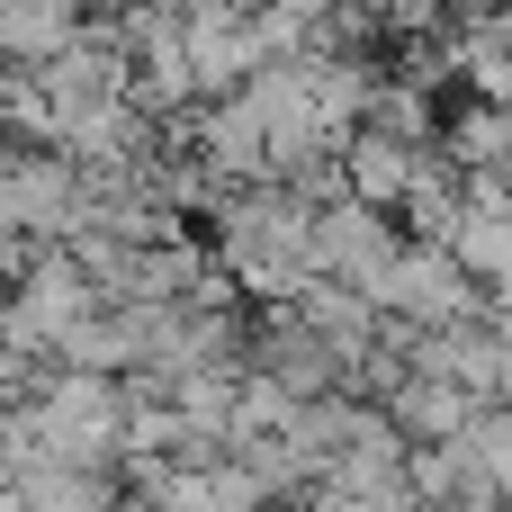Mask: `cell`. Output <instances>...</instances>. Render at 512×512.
Here are the masks:
<instances>
[{
  "mask_svg": "<svg viewBox=\"0 0 512 512\" xmlns=\"http://www.w3.org/2000/svg\"><path fill=\"white\" fill-rule=\"evenodd\" d=\"M27 432H36V459L108 468V477H117L126 387H117V378H99V369H54V378H45V396H27Z\"/></svg>",
  "mask_w": 512,
  "mask_h": 512,
  "instance_id": "6da1fadb",
  "label": "cell"
},
{
  "mask_svg": "<svg viewBox=\"0 0 512 512\" xmlns=\"http://www.w3.org/2000/svg\"><path fill=\"white\" fill-rule=\"evenodd\" d=\"M369 306H387V315H405V324H459V315H486V288L450 261V243L405 234V243H396V261L378 270Z\"/></svg>",
  "mask_w": 512,
  "mask_h": 512,
  "instance_id": "7a4b0ae2",
  "label": "cell"
},
{
  "mask_svg": "<svg viewBox=\"0 0 512 512\" xmlns=\"http://www.w3.org/2000/svg\"><path fill=\"white\" fill-rule=\"evenodd\" d=\"M396 243H405V225H396L387 207L351 198V189L315 207V270H324V279H351L360 297L378 288V270L396 261Z\"/></svg>",
  "mask_w": 512,
  "mask_h": 512,
  "instance_id": "3957f363",
  "label": "cell"
},
{
  "mask_svg": "<svg viewBox=\"0 0 512 512\" xmlns=\"http://www.w3.org/2000/svg\"><path fill=\"white\" fill-rule=\"evenodd\" d=\"M243 360L270 369L288 396H333V387H342V351H333L324 333H306L288 306H252V315H243Z\"/></svg>",
  "mask_w": 512,
  "mask_h": 512,
  "instance_id": "277c9868",
  "label": "cell"
},
{
  "mask_svg": "<svg viewBox=\"0 0 512 512\" xmlns=\"http://www.w3.org/2000/svg\"><path fill=\"white\" fill-rule=\"evenodd\" d=\"M180 63H189V90L198 99H225L261 45H252V9H180Z\"/></svg>",
  "mask_w": 512,
  "mask_h": 512,
  "instance_id": "5b68a950",
  "label": "cell"
},
{
  "mask_svg": "<svg viewBox=\"0 0 512 512\" xmlns=\"http://www.w3.org/2000/svg\"><path fill=\"white\" fill-rule=\"evenodd\" d=\"M333 153H342V189L396 216V198H405V180H414V144H405V135H387V126H351Z\"/></svg>",
  "mask_w": 512,
  "mask_h": 512,
  "instance_id": "8992f818",
  "label": "cell"
},
{
  "mask_svg": "<svg viewBox=\"0 0 512 512\" xmlns=\"http://www.w3.org/2000/svg\"><path fill=\"white\" fill-rule=\"evenodd\" d=\"M378 405H387V423H396L405 441H450V432L477 414V396H459L450 378H423V369H405Z\"/></svg>",
  "mask_w": 512,
  "mask_h": 512,
  "instance_id": "52a82bcc",
  "label": "cell"
},
{
  "mask_svg": "<svg viewBox=\"0 0 512 512\" xmlns=\"http://www.w3.org/2000/svg\"><path fill=\"white\" fill-rule=\"evenodd\" d=\"M18 504L27 512H117V477L108 468H63V459H27L18 477Z\"/></svg>",
  "mask_w": 512,
  "mask_h": 512,
  "instance_id": "ba28073f",
  "label": "cell"
},
{
  "mask_svg": "<svg viewBox=\"0 0 512 512\" xmlns=\"http://www.w3.org/2000/svg\"><path fill=\"white\" fill-rule=\"evenodd\" d=\"M81 27V0H0V36H9V63H45L63 36Z\"/></svg>",
  "mask_w": 512,
  "mask_h": 512,
  "instance_id": "9c48e42d",
  "label": "cell"
},
{
  "mask_svg": "<svg viewBox=\"0 0 512 512\" xmlns=\"http://www.w3.org/2000/svg\"><path fill=\"white\" fill-rule=\"evenodd\" d=\"M459 441H468L477 477H486V486L512 504V405H477V414L459 423Z\"/></svg>",
  "mask_w": 512,
  "mask_h": 512,
  "instance_id": "30bf717a",
  "label": "cell"
},
{
  "mask_svg": "<svg viewBox=\"0 0 512 512\" xmlns=\"http://www.w3.org/2000/svg\"><path fill=\"white\" fill-rule=\"evenodd\" d=\"M486 27H495V36H504V54H512V0H504V9H495V18H486Z\"/></svg>",
  "mask_w": 512,
  "mask_h": 512,
  "instance_id": "8fae6325",
  "label": "cell"
},
{
  "mask_svg": "<svg viewBox=\"0 0 512 512\" xmlns=\"http://www.w3.org/2000/svg\"><path fill=\"white\" fill-rule=\"evenodd\" d=\"M0 512H27V504H18V486H0Z\"/></svg>",
  "mask_w": 512,
  "mask_h": 512,
  "instance_id": "7c38bea8",
  "label": "cell"
},
{
  "mask_svg": "<svg viewBox=\"0 0 512 512\" xmlns=\"http://www.w3.org/2000/svg\"><path fill=\"white\" fill-rule=\"evenodd\" d=\"M288 9H306V18H315V9H333V0H288Z\"/></svg>",
  "mask_w": 512,
  "mask_h": 512,
  "instance_id": "4fadbf2b",
  "label": "cell"
}]
</instances>
